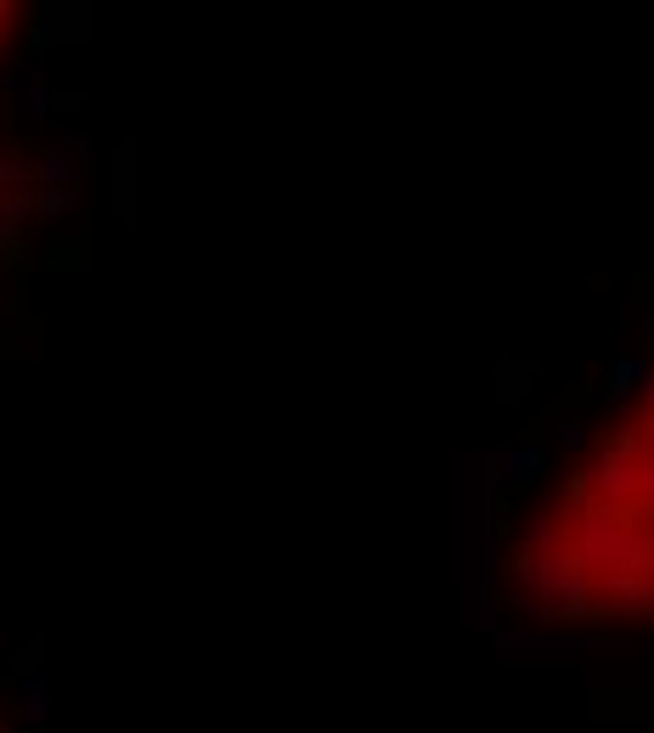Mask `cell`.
Here are the masks:
<instances>
[{"label": "cell", "instance_id": "obj_1", "mask_svg": "<svg viewBox=\"0 0 654 733\" xmlns=\"http://www.w3.org/2000/svg\"><path fill=\"white\" fill-rule=\"evenodd\" d=\"M0 34H6V29H0ZM0 51H6V46H0ZM0 158H6V153H0Z\"/></svg>", "mask_w": 654, "mask_h": 733}, {"label": "cell", "instance_id": "obj_2", "mask_svg": "<svg viewBox=\"0 0 654 733\" xmlns=\"http://www.w3.org/2000/svg\"><path fill=\"white\" fill-rule=\"evenodd\" d=\"M0 733H6V728H0Z\"/></svg>", "mask_w": 654, "mask_h": 733}]
</instances>
